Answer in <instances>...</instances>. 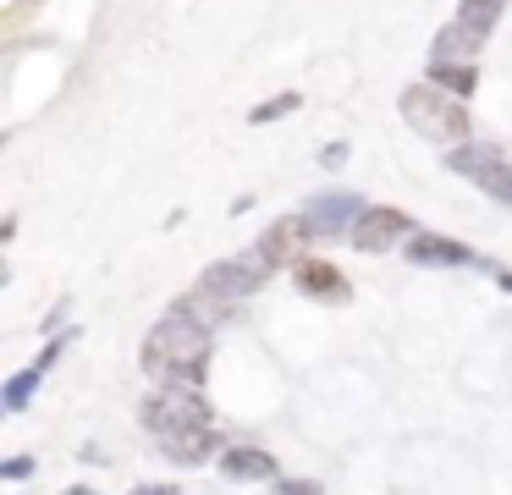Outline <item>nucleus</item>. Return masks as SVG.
I'll return each instance as SVG.
<instances>
[{
    "label": "nucleus",
    "mask_w": 512,
    "mask_h": 495,
    "mask_svg": "<svg viewBox=\"0 0 512 495\" xmlns=\"http://www.w3.org/2000/svg\"><path fill=\"white\" fill-rule=\"evenodd\" d=\"M144 374L166 385H199L204 380V363H210V325L193 314L188 303H177L166 319H155L144 336Z\"/></svg>",
    "instance_id": "1"
},
{
    "label": "nucleus",
    "mask_w": 512,
    "mask_h": 495,
    "mask_svg": "<svg viewBox=\"0 0 512 495\" xmlns=\"http://www.w3.org/2000/svg\"><path fill=\"white\" fill-rule=\"evenodd\" d=\"M397 110H402V121H408L424 143H435V149H452V143L468 138V105L452 94V88L430 83V77L402 88Z\"/></svg>",
    "instance_id": "2"
},
{
    "label": "nucleus",
    "mask_w": 512,
    "mask_h": 495,
    "mask_svg": "<svg viewBox=\"0 0 512 495\" xmlns=\"http://www.w3.org/2000/svg\"><path fill=\"white\" fill-rule=\"evenodd\" d=\"M144 429L155 440L177 435V429H210V407H204L199 385H166L144 402Z\"/></svg>",
    "instance_id": "3"
},
{
    "label": "nucleus",
    "mask_w": 512,
    "mask_h": 495,
    "mask_svg": "<svg viewBox=\"0 0 512 495\" xmlns=\"http://www.w3.org/2000/svg\"><path fill=\"white\" fill-rule=\"evenodd\" d=\"M270 270H276V264H270L259 248H248V253H237V259L210 264V270L199 275V292L215 297V303H243V297H254L259 286H265Z\"/></svg>",
    "instance_id": "4"
},
{
    "label": "nucleus",
    "mask_w": 512,
    "mask_h": 495,
    "mask_svg": "<svg viewBox=\"0 0 512 495\" xmlns=\"http://www.w3.org/2000/svg\"><path fill=\"white\" fill-rule=\"evenodd\" d=\"M446 165H452L457 176H468L479 193H490L496 204L512 209V160H501L496 149H485V143H463V149H446Z\"/></svg>",
    "instance_id": "5"
},
{
    "label": "nucleus",
    "mask_w": 512,
    "mask_h": 495,
    "mask_svg": "<svg viewBox=\"0 0 512 495\" xmlns=\"http://www.w3.org/2000/svg\"><path fill=\"white\" fill-rule=\"evenodd\" d=\"M408 237H419V226H413V215L408 209H391V204H369L364 215H358V226H353V248L358 253H391L397 242H408Z\"/></svg>",
    "instance_id": "6"
},
{
    "label": "nucleus",
    "mask_w": 512,
    "mask_h": 495,
    "mask_svg": "<svg viewBox=\"0 0 512 495\" xmlns=\"http://www.w3.org/2000/svg\"><path fill=\"white\" fill-rule=\"evenodd\" d=\"M364 209L369 204L358 193H320V198L303 204V215H309V226L320 231V237H353V226H358Z\"/></svg>",
    "instance_id": "7"
},
{
    "label": "nucleus",
    "mask_w": 512,
    "mask_h": 495,
    "mask_svg": "<svg viewBox=\"0 0 512 495\" xmlns=\"http://www.w3.org/2000/svg\"><path fill=\"white\" fill-rule=\"evenodd\" d=\"M309 237H320V231L309 226V215H281L276 226L265 231V237H259V253H265L270 264H303V242Z\"/></svg>",
    "instance_id": "8"
},
{
    "label": "nucleus",
    "mask_w": 512,
    "mask_h": 495,
    "mask_svg": "<svg viewBox=\"0 0 512 495\" xmlns=\"http://www.w3.org/2000/svg\"><path fill=\"white\" fill-rule=\"evenodd\" d=\"M221 473H226V479H243V484L281 479L276 457H270V451H259V446H232V451H221Z\"/></svg>",
    "instance_id": "9"
},
{
    "label": "nucleus",
    "mask_w": 512,
    "mask_h": 495,
    "mask_svg": "<svg viewBox=\"0 0 512 495\" xmlns=\"http://www.w3.org/2000/svg\"><path fill=\"white\" fill-rule=\"evenodd\" d=\"M479 44H485V39H474L468 28L446 22V28L435 33V44H430V66H474L479 61Z\"/></svg>",
    "instance_id": "10"
},
{
    "label": "nucleus",
    "mask_w": 512,
    "mask_h": 495,
    "mask_svg": "<svg viewBox=\"0 0 512 495\" xmlns=\"http://www.w3.org/2000/svg\"><path fill=\"white\" fill-rule=\"evenodd\" d=\"M160 451H166L171 462H182V468H193V462H210L215 457V424L210 429H177V435L155 440Z\"/></svg>",
    "instance_id": "11"
},
{
    "label": "nucleus",
    "mask_w": 512,
    "mask_h": 495,
    "mask_svg": "<svg viewBox=\"0 0 512 495\" xmlns=\"http://www.w3.org/2000/svg\"><path fill=\"white\" fill-rule=\"evenodd\" d=\"M408 259L413 264H474V253L446 237H408Z\"/></svg>",
    "instance_id": "12"
},
{
    "label": "nucleus",
    "mask_w": 512,
    "mask_h": 495,
    "mask_svg": "<svg viewBox=\"0 0 512 495\" xmlns=\"http://www.w3.org/2000/svg\"><path fill=\"white\" fill-rule=\"evenodd\" d=\"M298 286H303L309 297H325V303H342V297H347L342 275H336L331 264H320V259H303V264H298Z\"/></svg>",
    "instance_id": "13"
},
{
    "label": "nucleus",
    "mask_w": 512,
    "mask_h": 495,
    "mask_svg": "<svg viewBox=\"0 0 512 495\" xmlns=\"http://www.w3.org/2000/svg\"><path fill=\"white\" fill-rule=\"evenodd\" d=\"M501 11H507V0H463L452 22H457V28H468L474 39H490V28L501 22Z\"/></svg>",
    "instance_id": "14"
},
{
    "label": "nucleus",
    "mask_w": 512,
    "mask_h": 495,
    "mask_svg": "<svg viewBox=\"0 0 512 495\" xmlns=\"http://www.w3.org/2000/svg\"><path fill=\"white\" fill-rule=\"evenodd\" d=\"M39 380H45V369H39V363H28L23 374H12V380H6V391H0V407H6V413H23V407L34 402Z\"/></svg>",
    "instance_id": "15"
},
{
    "label": "nucleus",
    "mask_w": 512,
    "mask_h": 495,
    "mask_svg": "<svg viewBox=\"0 0 512 495\" xmlns=\"http://www.w3.org/2000/svg\"><path fill=\"white\" fill-rule=\"evenodd\" d=\"M474 66H430V83H441V88H452V94L457 99H463L468 94V88H474Z\"/></svg>",
    "instance_id": "16"
},
{
    "label": "nucleus",
    "mask_w": 512,
    "mask_h": 495,
    "mask_svg": "<svg viewBox=\"0 0 512 495\" xmlns=\"http://www.w3.org/2000/svg\"><path fill=\"white\" fill-rule=\"evenodd\" d=\"M298 105H303L298 94H276V99H265V105L248 110V121H276V116H287V110H298Z\"/></svg>",
    "instance_id": "17"
},
{
    "label": "nucleus",
    "mask_w": 512,
    "mask_h": 495,
    "mask_svg": "<svg viewBox=\"0 0 512 495\" xmlns=\"http://www.w3.org/2000/svg\"><path fill=\"white\" fill-rule=\"evenodd\" d=\"M281 495H320L314 479H281Z\"/></svg>",
    "instance_id": "18"
},
{
    "label": "nucleus",
    "mask_w": 512,
    "mask_h": 495,
    "mask_svg": "<svg viewBox=\"0 0 512 495\" xmlns=\"http://www.w3.org/2000/svg\"><path fill=\"white\" fill-rule=\"evenodd\" d=\"M0 473H6V479H28V473H34V457H12Z\"/></svg>",
    "instance_id": "19"
},
{
    "label": "nucleus",
    "mask_w": 512,
    "mask_h": 495,
    "mask_svg": "<svg viewBox=\"0 0 512 495\" xmlns=\"http://www.w3.org/2000/svg\"><path fill=\"white\" fill-rule=\"evenodd\" d=\"M133 495H182V490H171V484H144V490H133Z\"/></svg>",
    "instance_id": "20"
},
{
    "label": "nucleus",
    "mask_w": 512,
    "mask_h": 495,
    "mask_svg": "<svg viewBox=\"0 0 512 495\" xmlns=\"http://www.w3.org/2000/svg\"><path fill=\"white\" fill-rule=\"evenodd\" d=\"M67 495H94V490H83V484H78V490H67Z\"/></svg>",
    "instance_id": "21"
}]
</instances>
